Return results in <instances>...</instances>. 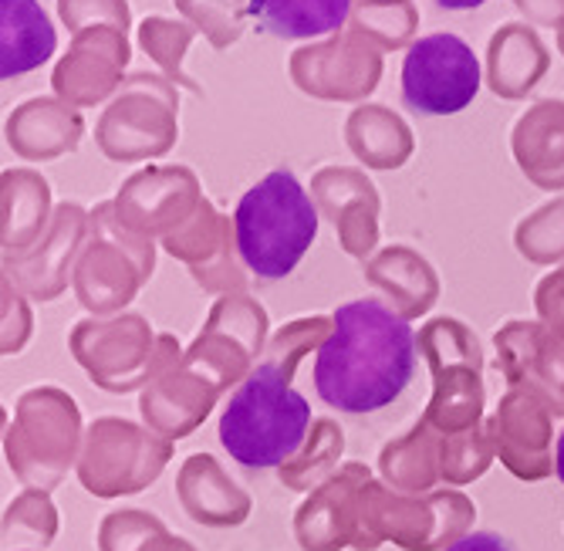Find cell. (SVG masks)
I'll return each instance as SVG.
<instances>
[{
	"label": "cell",
	"instance_id": "cb8c5ba5",
	"mask_svg": "<svg viewBox=\"0 0 564 551\" xmlns=\"http://www.w3.org/2000/svg\"><path fill=\"white\" fill-rule=\"evenodd\" d=\"M335 328V318H325V315H315V318H301V322H291L284 325L278 335H271L268 342V353L261 363H271V366H281L288 369L291 376L297 372L301 359L312 353V348H322L328 342Z\"/></svg>",
	"mask_w": 564,
	"mask_h": 551
},
{
	"label": "cell",
	"instance_id": "2e32d148",
	"mask_svg": "<svg viewBox=\"0 0 564 551\" xmlns=\"http://www.w3.org/2000/svg\"><path fill=\"white\" fill-rule=\"evenodd\" d=\"M58 47L55 24L37 0H0V78L41 68Z\"/></svg>",
	"mask_w": 564,
	"mask_h": 551
},
{
	"label": "cell",
	"instance_id": "484cf974",
	"mask_svg": "<svg viewBox=\"0 0 564 551\" xmlns=\"http://www.w3.org/2000/svg\"><path fill=\"white\" fill-rule=\"evenodd\" d=\"M534 309H538L541 325L564 338V264L554 268L551 274H544V278L538 281Z\"/></svg>",
	"mask_w": 564,
	"mask_h": 551
},
{
	"label": "cell",
	"instance_id": "277c9868",
	"mask_svg": "<svg viewBox=\"0 0 564 551\" xmlns=\"http://www.w3.org/2000/svg\"><path fill=\"white\" fill-rule=\"evenodd\" d=\"M362 534L355 551H376L392 541L405 551H446L464 541L477 521V508L459 490H430V494H402L372 480L362 490Z\"/></svg>",
	"mask_w": 564,
	"mask_h": 551
},
{
	"label": "cell",
	"instance_id": "8fae6325",
	"mask_svg": "<svg viewBox=\"0 0 564 551\" xmlns=\"http://www.w3.org/2000/svg\"><path fill=\"white\" fill-rule=\"evenodd\" d=\"M220 389L203 379L196 369H189L180 359V345L173 335H160V353H156V369L152 379L142 389L139 410L149 423L152 433L163 440H180L193 433L203 420L210 417Z\"/></svg>",
	"mask_w": 564,
	"mask_h": 551
},
{
	"label": "cell",
	"instance_id": "f1b7e54d",
	"mask_svg": "<svg viewBox=\"0 0 564 551\" xmlns=\"http://www.w3.org/2000/svg\"><path fill=\"white\" fill-rule=\"evenodd\" d=\"M139 551H196L189 541H183V538H176V534H170L166 528L163 531H156V534H152Z\"/></svg>",
	"mask_w": 564,
	"mask_h": 551
},
{
	"label": "cell",
	"instance_id": "5b68a950",
	"mask_svg": "<svg viewBox=\"0 0 564 551\" xmlns=\"http://www.w3.org/2000/svg\"><path fill=\"white\" fill-rule=\"evenodd\" d=\"M420 356L433 372V399L423 420L446 433H467L484 423V348L456 318H433L416 335Z\"/></svg>",
	"mask_w": 564,
	"mask_h": 551
},
{
	"label": "cell",
	"instance_id": "7402d4cb",
	"mask_svg": "<svg viewBox=\"0 0 564 551\" xmlns=\"http://www.w3.org/2000/svg\"><path fill=\"white\" fill-rule=\"evenodd\" d=\"M494 443H490V430L487 423L440 440V477L446 484H470L480 480L487 474V467L494 464Z\"/></svg>",
	"mask_w": 564,
	"mask_h": 551
},
{
	"label": "cell",
	"instance_id": "ac0fdd59",
	"mask_svg": "<svg viewBox=\"0 0 564 551\" xmlns=\"http://www.w3.org/2000/svg\"><path fill=\"white\" fill-rule=\"evenodd\" d=\"M366 278L392 298L399 318L405 322L426 315L440 294L436 271L416 255V250H405V247H389L382 258H376L366 268Z\"/></svg>",
	"mask_w": 564,
	"mask_h": 551
},
{
	"label": "cell",
	"instance_id": "7a4b0ae2",
	"mask_svg": "<svg viewBox=\"0 0 564 551\" xmlns=\"http://www.w3.org/2000/svg\"><path fill=\"white\" fill-rule=\"evenodd\" d=\"M312 407L291 389V372L271 363L253 369L220 417V443L250 471L288 464L312 433Z\"/></svg>",
	"mask_w": 564,
	"mask_h": 551
},
{
	"label": "cell",
	"instance_id": "6da1fadb",
	"mask_svg": "<svg viewBox=\"0 0 564 551\" xmlns=\"http://www.w3.org/2000/svg\"><path fill=\"white\" fill-rule=\"evenodd\" d=\"M318 348L315 389L338 413H376L402 396L416 369V332L376 298L335 309Z\"/></svg>",
	"mask_w": 564,
	"mask_h": 551
},
{
	"label": "cell",
	"instance_id": "ffe728a7",
	"mask_svg": "<svg viewBox=\"0 0 564 551\" xmlns=\"http://www.w3.org/2000/svg\"><path fill=\"white\" fill-rule=\"evenodd\" d=\"M440 440L443 433L433 430L426 420H420L405 436L386 443L379 454V471L382 477L399 487L402 494H420L430 490L440 477Z\"/></svg>",
	"mask_w": 564,
	"mask_h": 551
},
{
	"label": "cell",
	"instance_id": "83f0119b",
	"mask_svg": "<svg viewBox=\"0 0 564 551\" xmlns=\"http://www.w3.org/2000/svg\"><path fill=\"white\" fill-rule=\"evenodd\" d=\"M446 551H514V548H510L500 534L474 531V534H467L464 541H456V544H453V548H446Z\"/></svg>",
	"mask_w": 564,
	"mask_h": 551
},
{
	"label": "cell",
	"instance_id": "44dd1931",
	"mask_svg": "<svg viewBox=\"0 0 564 551\" xmlns=\"http://www.w3.org/2000/svg\"><path fill=\"white\" fill-rule=\"evenodd\" d=\"M341 450H345L341 426L335 420H315L304 446L288 464H281L278 477L291 490H315L335 474V464L341 461Z\"/></svg>",
	"mask_w": 564,
	"mask_h": 551
},
{
	"label": "cell",
	"instance_id": "f546056e",
	"mask_svg": "<svg viewBox=\"0 0 564 551\" xmlns=\"http://www.w3.org/2000/svg\"><path fill=\"white\" fill-rule=\"evenodd\" d=\"M436 4L446 11H474V8H484L487 0H436Z\"/></svg>",
	"mask_w": 564,
	"mask_h": 551
},
{
	"label": "cell",
	"instance_id": "603a6c76",
	"mask_svg": "<svg viewBox=\"0 0 564 551\" xmlns=\"http://www.w3.org/2000/svg\"><path fill=\"white\" fill-rule=\"evenodd\" d=\"M58 534V511L44 490L21 494L4 515V551H18V541L28 538L31 551H41Z\"/></svg>",
	"mask_w": 564,
	"mask_h": 551
},
{
	"label": "cell",
	"instance_id": "9c48e42d",
	"mask_svg": "<svg viewBox=\"0 0 564 551\" xmlns=\"http://www.w3.org/2000/svg\"><path fill=\"white\" fill-rule=\"evenodd\" d=\"M268 353V312L261 302H253L243 291L220 294V302L210 309V318L203 325L199 338L189 345L183 363L196 369L203 379H210L220 392L253 372V363H261Z\"/></svg>",
	"mask_w": 564,
	"mask_h": 551
},
{
	"label": "cell",
	"instance_id": "d4e9b609",
	"mask_svg": "<svg viewBox=\"0 0 564 551\" xmlns=\"http://www.w3.org/2000/svg\"><path fill=\"white\" fill-rule=\"evenodd\" d=\"M166 525L149 511H116L98 528V548L101 551H139L152 534Z\"/></svg>",
	"mask_w": 564,
	"mask_h": 551
},
{
	"label": "cell",
	"instance_id": "30bf717a",
	"mask_svg": "<svg viewBox=\"0 0 564 551\" xmlns=\"http://www.w3.org/2000/svg\"><path fill=\"white\" fill-rule=\"evenodd\" d=\"M72 356L88 372L95 386L106 392L145 389L156 369L160 335L149 328L142 315L122 318H85L72 328Z\"/></svg>",
	"mask_w": 564,
	"mask_h": 551
},
{
	"label": "cell",
	"instance_id": "4dcf8cb0",
	"mask_svg": "<svg viewBox=\"0 0 564 551\" xmlns=\"http://www.w3.org/2000/svg\"><path fill=\"white\" fill-rule=\"evenodd\" d=\"M554 474H557V480L564 484V430H561L557 446H554Z\"/></svg>",
	"mask_w": 564,
	"mask_h": 551
},
{
	"label": "cell",
	"instance_id": "52a82bcc",
	"mask_svg": "<svg viewBox=\"0 0 564 551\" xmlns=\"http://www.w3.org/2000/svg\"><path fill=\"white\" fill-rule=\"evenodd\" d=\"M173 457V443L139 423L101 417L85 430L78 480L95 497H126L160 480Z\"/></svg>",
	"mask_w": 564,
	"mask_h": 551
},
{
	"label": "cell",
	"instance_id": "3957f363",
	"mask_svg": "<svg viewBox=\"0 0 564 551\" xmlns=\"http://www.w3.org/2000/svg\"><path fill=\"white\" fill-rule=\"evenodd\" d=\"M318 237L315 199L304 193L291 170L268 173L250 186L234 214L237 255L261 281L288 278Z\"/></svg>",
	"mask_w": 564,
	"mask_h": 551
},
{
	"label": "cell",
	"instance_id": "5bb4252c",
	"mask_svg": "<svg viewBox=\"0 0 564 551\" xmlns=\"http://www.w3.org/2000/svg\"><path fill=\"white\" fill-rule=\"evenodd\" d=\"M372 484V471L366 464L338 467L322 487L312 490L294 515V538L304 551H341L355 548L362 534V490Z\"/></svg>",
	"mask_w": 564,
	"mask_h": 551
},
{
	"label": "cell",
	"instance_id": "9a60e30c",
	"mask_svg": "<svg viewBox=\"0 0 564 551\" xmlns=\"http://www.w3.org/2000/svg\"><path fill=\"white\" fill-rule=\"evenodd\" d=\"M176 494L193 521L207 528H237L250 515V497L240 490L217 457L193 454L176 477Z\"/></svg>",
	"mask_w": 564,
	"mask_h": 551
},
{
	"label": "cell",
	"instance_id": "4fadbf2b",
	"mask_svg": "<svg viewBox=\"0 0 564 551\" xmlns=\"http://www.w3.org/2000/svg\"><path fill=\"white\" fill-rule=\"evenodd\" d=\"M554 413L538 396L524 389H507L497 413L487 420L494 454L518 480H544L554 474Z\"/></svg>",
	"mask_w": 564,
	"mask_h": 551
},
{
	"label": "cell",
	"instance_id": "7c38bea8",
	"mask_svg": "<svg viewBox=\"0 0 564 551\" xmlns=\"http://www.w3.org/2000/svg\"><path fill=\"white\" fill-rule=\"evenodd\" d=\"M497 372L510 389H524L541 403L564 417V338L541 322L514 318L494 332Z\"/></svg>",
	"mask_w": 564,
	"mask_h": 551
},
{
	"label": "cell",
	"instance_id": "ba28073f",
	"mask_svg": "<svg viewBox=\"0 0 564 551\" xmlns=\"http://www.w3.org/2000/svg\"><path fill=\"white\" fill-rule=\"evenodd\" d=\"M480 91V62L459 34H426L402 62V102L420 116H456Z\"/></svg>",
	"mask_w": 564,
	"mask_h": 551
},
{
	"label": "cell",
	"instance_id": "4316f807",
	"mask_svg": "<svg viewBox=\"0 0 564 551\" xmlns=\"http://www.w3.org/2000/svg\"><path fill=\"white\" fill-rule=\"evenodd\" d=\"M31 335V312L11 278H4V356L21 353Z\"/></svg>",
	"mask_w": 564,
	"mask_h": 551
},
{
	"label": "cell",
	"instance_id": "e0dca14e",
	"mask_svg": "<svg viewBox=\"0 0 564 551\" xmlns=\"http://www.w3.org/2000/svg\"><path fill=\"white\" fill-rule=\"evenodd\" d=\"M72 281H75L78 302L95 318H101V315H116V312L129 309V302L142 288V281H149V274L132 258H122L119 250L91 247L78 261Z\"/></svg>",
	"mask_w": 564,
	"mask_h": 551
},
{
	"label": "cell",
	"instance_id": "8992f818",
	"mask_svg": "<svg viewBox=\"0 0 564 551\" xmlns=\"http://www.w3.org/2000/svg\"><path fill=\"white\" fill-rule=\"evenodd\" d=\"M78 436L82 413L75 399L55 386H37L18 399L4 450L21 484L31 490H51L72 467L82 446Z\"/></svg>",
	"mask_w": 564,
	"mask_h": 551
},
{
	"label": "cell",
	"instance_id": "d6986e66",
	"mask_svg": "<svg viewBox=\"0 0 564 551\" xmlns=\"http://www.w3.org/2000/svg\"><path fill=\"white\" fill-rule=\"evenodd\" d=\"M351 0H250L247 18L274 37H318L345 24Z\"/></svg>",
	"mask_w": 564,
	"mask_h": 551
}]
</instances>
